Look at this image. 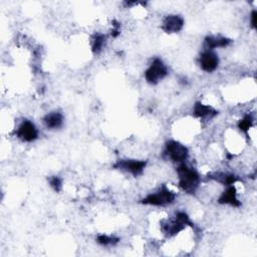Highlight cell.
<instances>
[{"label": "cell", "mask_w": 257, "mask_h": 257, "mask_svg": "<svg viewBox=\"0 0 257 257\" xmlns=\"http://www.w3.org/2000/svg\"><path fill=\"white\" fill-rule=\"evenodd\" d=\"M209 178L213 179L215 181H218L226 186H231V185L235 184V182L237 181L236 176H234L232 174H225V173H218V174L210 175Z\"/></svg>", "instance_id": "14"}, {"label": "cell", "mask_w": 257, "mask_h": 257, "mask_svg": "<svg viewBox=\"0 0 257 257\" xmlns=\"http://www.w3.org/2000/svg\"><path fill=\"white\" fill-rule=\"evenodd\" d=\"M184 26V20L179 15H168L163 22L162 30L167 34H177Z\"/></svg>", "instance_id": "9"}, {"label": "cell", "mask_w": 257, "mask_h": 257, "mask_svg": "<svg viewBox=\"0 0 257 257\" xmlns=\"http://www.w3.org/2000/svg\"><path fill=\"white\" fill-rule=\"evenodd\" d=\"M165 153L171 160L176 163H183L189 156L187 147L177 141L167 142Z\"/></svg>", "instance_id": "4"}, {"label": "cell", "mask_w": 257, "mask_h": 257, "mask_svg": "<svg viewBox=\"0 0 257 257\" xmlns=\"http://www.w3.org/2000/svg\"><path fill=\"white\" fill-rule=\"evenodd\" d=\"M49 184L55 192H61L63 188V182L58 176H53L49 178Z\"/></svg>", "instance_id": "18"}, {"label": "cell", "mask_w": 257, "mask_h": 257, "mask_svg": "<svg viewBox=\"0 0 257 257\" xmlns=\"http://www.w3.org/2000/svg\"><path fill=\"white\" fill-rule=\"evenodd\" d=\"M231 40L229 38L222 37H207L205 38V46L208 50L218 48V47H225L229 45Z\"/></svg>", "instance_id": "13"}, {"label": "cell", "mask_w": 257, "mask_h": 257, "mask_svg": "<svg viewBox=\"0 0 257 257\" xmlns=\"http://www.w3.org/2000/svg\"><path fill=\"white\" fill-rule=\"evenodd\" d=\"M64 117L61 112L53 111L43 118V124L47 129H59L63 126Z\"/></svg>", "instance_id": "12"}, {"label": "cell", "mask_w": 257, "mask_h": 257, "mask_svg": "<svg viewBox=\"0 0 257 257\" xmlns=\"http://www.w3.org/2000/svg\"><path fill=\"white\" fill-rule=\"evenodd\" d=\"M177 173L180 188L188 194L195 193L200 184V176L197 171L186 164H181L177 169Z\"/></svg>", "instance_id": "1"}, {"label": "cell", "mask_w": 257, "mask_h": 257, "mask_svg": "<svg viewBox=\"0 0 257 257\" xmlns=\"http://www.w3.org/2000/svg\"><path fill=\"white\" fill-rule=\"evenodd\" d=\"M147 162L140 160H122L119 161L115 166V168L124 170L128 173H131L134 176H139L143 173V171L146 168Z\"/></svg>", "instance_id": "7"}, {"label": "cell", "mask_w": 257, "mask_h": 257, "mask_svg": "<svg viewBox=\"0 0 257 257\" xmlns=\"http://www.w3.org/2000/svg\"><path fill=\"white\" fill-rule=\"evenodd\" d=\"M106 43V37L103 35H96L93 38L92 50L94 53H99Z\"/></svg>", "instance_id": "15"}, {"label": "cell", "mask_w": 257, "mask_h": 257, "mask_svg": "<svg viewBox=\"0 0 257 257\" xmlns=\"http://www.w3.org/2000/svg\"><path fill=\"white\" fill-rule=\"evenodd\" d=\"M98 242L101 245L104 246H109V245H115L119 242V238L117 237H113V236H108V235H100L98 236Z\"/></svg>", "instance_id": "16"}, {"label": "cell", "mask_w": 257, "mask_h": 257, "mask_svg": "<svg viewBox=\"0 0 257 257\" xmlns=\"http://www.w3.org/2000/svg\"><path fill=\"white\" fill-rule=\"evenodd\" d=\"M16 136L22 142L32 143L38 138V131L31 121H23L16 131Z\"/></svg>", "instance_id": "6"}, {"label": "cell", "mask_w": 257, "mask_h": 257, "mask_svg": "<svg viewBox=\"0 0 257 257\" xmlns=\"http://www.w3.org/2000/svg\"><path fill=\"white\" fill-rule=\"evenodd\" d=\"M168 74L167 67L160 59H155L149 69L145 72V78L151 84H157Z\"/></svg>", "instance_id": "5"}, {"label": "cell", "mask_w": 257, "mask_h": 257, "mask_svg": "<svg viewBox=\"0 0 257 257\" xmlns=\"http://www.w3.org/2000/svg\"><path fill=\"white\" fill-rule=\"evenodd\" d=\"M219 203L220 204H227L233 207H239L241 205L240 201L237 199V192L236 188L231 185L228 186L227 189L221 194L219 198Z\"/></svg>", "instance_id": "10"}, {"label": "cell", "mask_w": 257, "mask_h": 257, "mask_svg": "<svg viewBox=\"0 0 257 257\" xmlns=\"http://www.w3.org/2000/svg\"><path fill=\"white\" fill-rule=\"evenodd\" d=\"M199 64L201 69L206 73H212L217 70L219 66V58L218 55L212 50H205L200 55Z\"/></svg>", "instance_id": "8"}, {"label": "cell", "mask_w": 257, "mask_h": 257, "mask_svg": "<svg viewBox=\"0 0 257 257\" xmlns=\"http://www.w3.org/2000/svg\"><path fill=\"white\" fill-rule=\"evenodd\" d=\"M194 116L199 119H211L217 115V110L211 106L203 105L202 103L197 102L194 105Z\"/></svg>", "instance_id": "11"}, {"label": "cell", "mask_w": 257, "mask_h": 257, "mask_svg": "<svg viewBox=\"0 0 257 257\" xmlns=\"http://www.w3.org/2000/svg\"><path fill=\"white\" fill-rule=\"evenodd\" d=\"M186 226H193L189 216L185 212H178L174 219L166 221L162 224V230L168 237H172L183 231Z\"/></svg>", "instance_id": "2"}, {"label": "cell", "mask_w": 257, "mask_h": 257, "mask_svg": "<svg viewBox=\"0 0 257 257\" xmlns=\"http://www.w3.org/2000/svg\"><path fill=\"white\" fill-rule=\"evenodd\" d=\"M252 124H253V119H252V117L249 116V115H247V116H245V117L239 122L238 128H239L240 131H242V132H244V133L247 134L248 131L251 129Z\"/></svg>", "instance_id": "17"}, {"label": "cell", "mask_w": 257, "mask_h": 257, "mask_svg": "<svg viewBox=\"0 0 257 257\" xmlns=\"http://www.w3.org/2000/svg\"><path fill=\"white\" fill-rule=\"evenodd\" d=\"M256 17H257V12L256 10H253L251 13V25L253 28H256Z\"/></svg>", "instance_id": "19"}, {"label": "cell", "mask_w": 257, "mask_h": 257, "mask_svg": "<svg viewBox=\"0 0 257 257\" xmlns=\"http://www.w3.org/2000/svg\"><path fill=\"white\" fill-rule=\"evenodd\" d=\"M176 195L174 192L170 191L166 187H163L156 193L148 195L142 200V203L151 206H167L175 201Z\"/></svg>", "instance_id": "3"}]
</instances>
